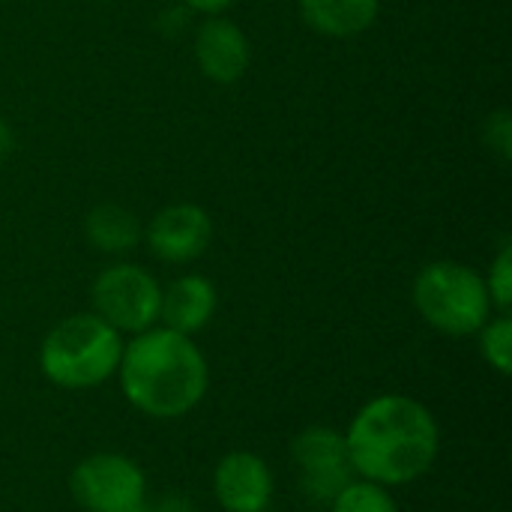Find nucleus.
Wrapping results in <instances>:
<instances>
[{
  "label": "nucleus",
  "mask_w": 512,
  "mask_h": 512,
  "mask_svg": "<svg viewBox=\"0 0 512 512\" xmlns=\"http://www.w3.org/2000/svg\"><path fill=\"white\" fill-rule=\"evenodd\" d=\"M483 138H486V147L501 159V162H510L512 159V114L507 108L501 111H492L486 117V126H483Z\"/></svg>",
  "instance_id": "obj_17"
},
{
  "label": "nucleus",
  "mask_w": 512,
  "mask_h": 512,
  "mask_svg": "<svg viewBox=\"0 0 512 512\" xmlns=\"http://www.w3.org/2000/svg\"><path fill=\"white\" fill-rule=\"evenodd\" d=\"M216 285L207 276L189 273L174 279L168 288H162V303H159V321L168 330H177L183 336H195L210 324L216 315Z\"/></svg>",
  "instance_id": "obj_11"
},
{
  "label": "nucleus",
  "mask_w": 512,
  "mask_h": 512,
  "mask_svg": "<svg viewBox=\"0 0 512 512\" xmlns=\"http://www.w3.org/2000/svg\"><path fill=\"white\" fill-rule=\"evenodd\" d=\"M195 63L204 78L216 84H234L249 72L252 45L240 24L222 15H210L195 33Z\"/></svg>",
  "instance_id": "obj_10"
},
{
  "label": "nucleus",
  "mask_w": 512,
  "mask_h": 512,
  "mask_svg": "<svg viewBox=\"0 0 512 512\" xmlns=\"http://www.w3.org/2000/svg\"><path fill=\"white\" fill-rule=\"evenodd\" d=\"M93 312L111 324L120 336H138L159 321V303H162V288L138 264H111L105 267L93 288H90Z\"/></svg>",
  "instance_id": "obj_5"
},
{
  "label": "nucleus",
  "mask_w": 512,
  "mask_h": 512,
  "mask_svg": "<svg viewBox=\"0 0 512 512\" xmlns=\"http://www.w3.org/2000/svg\"><path fill=\"white\" fill-rule=\"evenodd\" d=\"M486 288H489V297H492V306L498 312H507L512 303V246L510 240L501 246V252L495 255L492 267H489V276H486Z\"/></svg>",
  "instance_id": "obj_16"
},
{
  "label": "nucleus",
  "mask_w": 512,
  "mask_h": 512,
  "mask_svg": "<svg viewBox=\"0 0 512 512\" xmlns=\"http://www.w3.org/2000/svg\"><path fill=\"white\" fill-rule=\"evenodd\" d=\"M192 12H204V15H222L225 9H231L237 0H183Z\"/></svg>",
  "instance_id": "obj_18"
},
{
  "label": "nucleus",
  "mask_w": 512,
  "mask_h": 512,
  "mask_svg": "<svg viewBox=\"0 0 512 512\" xmlns=\"http://www.w3.org/2000/svg\"><path fill=\"white\" fill-rule=\"evenodd\" d=\"M480 351L483 360L498 372V375H510L512 372V321L507 312H501L498 318H489L480 327Z\"/></svg>",
  "instance_id": "obj_15"
},
{
  "label": "nucleus",
  "mask_w": 512,
  "mask_h": 512,
  "mask_svg": "<svg viewBox=\"0 0 512 512\" xmlns=\"http://www.w3.org/2000/svg\"><path fill=\"white\" fill-rule=\"evenodd\" d=\"M69 492L87 512H138L147 507L144 471L120 453L81 459L69 474Z\"/></svg>",
  "instance_id": "obj_6"
},
{
  "label": "nucleus",
  "mask_w": 512,
  "mask_h": 512,
  "mask_svg": "<svg viewBox=\"0 0 512 512\" xmlns=\"http://www.w3.org/2000/svg\"><path fill=\"white\" fill-rule=\"evenodd\" d=\"M117 378L135 411L153 420H180L207 396L210 369L192 336L150 327L123 345Z\"/></svg>",
  "instance_id": "obj_2"
},
{
  "label": "nucleus",
  "mask_w": 512,
  "mask_h": 512,
  "mask_svg": "<svg viewBox=\"0 0 512 512\" xmlns=\"http://www.w3.org/2000/svg\"><path fill=\"white\" fill-rule=\"evenodd\" d=\"M291 462L300 471L303 495L318 507H330L333 498L354 480L345 435L330 426L303 429L291 441Z\"/></svg>",
  "instance_id": "obj_7"
},
{
  "label": "nucleus",
  "mask_w": 512,
  "mask_h": 512,
  "mask_svg": "<svg viewBox=\"0 0 512 512\" xmlns=\"http://www.w3.org/2000/svg\"><path fill=\"white\" fill-rule=\"evenodd\" d=\"M84 237L105 255H123L144 240V225L129 207L105 201L84 216Z\"/></svg>",
  "instance_id": "obj_13"
},
{
  "label": "nucleus",
  "mask_w": 512,
  "mask_h": 512,
  "mask_svg": "<svg viewBox=\"0 0 512 512\" xmlns=\"http://www.w3.org/2000/svg\"><path fill=\"white\" fill-rule=\"evenodd\" d=\"M123 336L96 312L63 318L48 330L39 348L42 375L63 390H90L117 375Z\"/></svg>",
  "instance_id": "obj_3"
},
{
  "label": "nucleus",
  "mask_w": 512,
  "mask_h": 512,
  "mask_svg": "<svg viewBox=\"0 0 512 512\" xmlns=\"http://www.w3.org/2000/svg\"><path fill=\"white\" fill-rule=\"evenodd\" d=\"M12 144H15V135H12V129L0 120V159L12 150Z\"/></svg>",
  "instance_id": "obj_19"
},
{
  "label": "nucleus",
  "mask_w": 512,
  "mask_h": 512,
  "mask_svg": "<svg viewBox=\"0 0 512 512\" xmlns=\"http://www.w3.org/2000/svg\"><path fill=\"white\" fill-rule=\"evenodd\" d=\"M414 306L429 327L456 339L480 333L495 312L486 279L459 261L426 264L414 279Z\"/></svg>",
  "instance_id": "obj_4"
},
{
  "label": "nucleus",
  "mask_w": 512,
  "mask_h": 512,
  "mask_svg": "<svg viewBox=\"0 0 512 512\" xmlns=\"http://www.w3.org/2000/svg\"><path fill=\"white\" fill-rule=\"evenodd\" d=\"M330 512H399L396 498L390 489L369 483V480H351L330 504Z\"/></svg>",
  "instance_id": "obj_14"
},
{
  "label": "nucleus",
  "mask_w": 512,
  "mask_h": 512,
  "mask_svg": "<svg viewBox=\"0 0 512 512\" xmlns=\"http://www.w3.org/2000/svg\"><path fill=\"white\" fill-rule=\"evenodd\" d=\"M138 512H156V510H150V507H144V510H138Z\"/></svg>",
  "instance_id": "obj_20"
},
{
  "label": "nucleus",
  "mask_w": 512,
  "mask_h": 512,
  "mask_svg": "<svg viewBox=\"0 0 512 512\" xmlns=\"http://www.w3.org/2000/svg\"><path fill=\"white\" fill-rule=\"evenodd\" d=\"M213 495L225 512H267L273 501V474L255 453H228L213 471Z\"/></svg>",
  "instance_id": "obj_9"
},
{
  "label": "nucleus",
  "mask_w": 512,
  "mask_h": 512,
  "mask_svg": "<svg viewBox=\"0 0 512 512\" xmlns=\"http://www.w3.org/2000/svg\"><path fill=\"white\" fill-rule=\"evenodd\" d=\"M345 447L357 480L393 489L432 471L441 453V429L423 402L384 393L354 414Z\"/></svg>",
  "instance_id": "obj_1"
},
{
  "label": "nucleus",
  "mask_w": 512,
  "mask_h": 512,
  "mask_svg": "<svg viewBox=\"0 0 512 512\" xmlns=\"http://www.w3.org/2000/svg\"><path fill=\"white\" fill-rule=\"evenodd\" d=\"M381 12V0H300L303 21L330 39H351L366 33Z\"/></svg>",
  "instance_id": "obj_12"
},
{
  "label": "nucleus",
  "mask_w": 512,
  "mask_h": 512,
  "mask_svg": "<svg viewBox=\"0 0 512 512\" xmlns=\"http://www.w3.org/2000/svg\"><path fill=\"white\" fill-rule=\"evenodd\" d=\"M147 249L165 264H189L213 243V219L204 207L180 201L162 207L144 228Z\"/></svg>",
  "instance_id": "obj_8"
}]
</instances>
